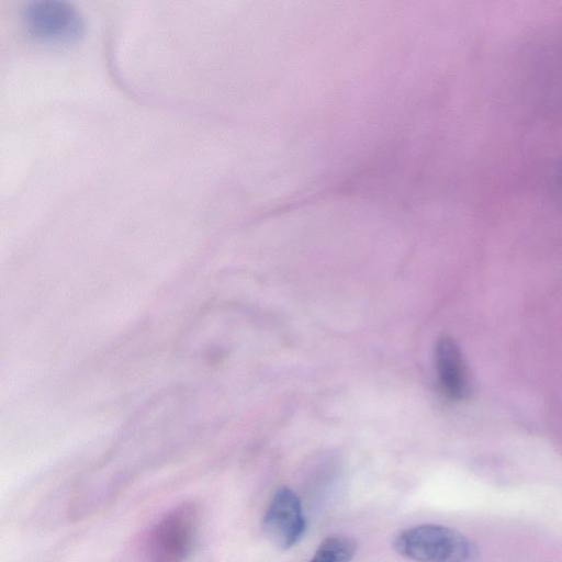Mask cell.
<instances>
[{"label":"cell","instance_id":"obj_1","mask_svg":"<svg viewBox=\"0 0 562 562\" xmlns=\"http://www.w3.org/2000/svg\"><path fill=\"white\" fill-rule=\"evenodd\" d=\"M395 551L416 562H472L477 549L463 533L434 524L406 528L393 541Z\"/></svg>","mask_w":562,"mask_h":562},{"label":"cell","instance_id":"obj_2","mask_svg":"<svg viewBox=\"0 0 562 562\" xmlns=\"http://www.w3.org/2000/svg\"><path fill=\"white\" fill-rule=\"evenodd\" d=\"M21 19L30 37L53 46L76 44L86 31L80 11L74 4L60 0L31 1L23 8Z\"/></svg>","mask_w":562,"mask_h":562},{"label":"cell","instance_id":"obj_3","mask_svg":"<svg viewBox=\"0 0 562 562\" xmlns=\"http://www.w3.org/2000/svg\"><path fill=\"white\" fill-rule=\"evenodd\" d=\"M198 510L182 504L160 519L149 540L148 562H184L193 541Z\"/></svg>","mask_w":562,"mask_h":562},{"label":"cell","instance_id":"obj_4","mask_svg":"<svg viewBox=\"0 0 562 562\" xmlns=\"http://www.w3.org/2000/svg\"><path fill=\"white\" fill-rule=\"evenodd\" d=\"M268 538L280 549L295 546L306 529L302 504L297 494L282 486L273 494L262 519Z\"/></svg>","mask_w":562,"mask_h":562},{"label":"cell","instance_id":"obj_5","mask_svg":"<svg viewBox=\"0 0 562 562\" xmlns=\"http://www.w3.org/2000/svg\"><path fill=\"white\" fill-rule=\"evenodd\" d=\"M436 371L442 392L453 401L468 398L473 390L470 371L456 340L441 336L435 346Z\"/></svg>","mask_w":562,"mask_h":562},{"label":"cell","instance_id":"obj_6","mask_svg":"<svg viewBox=\"0 0 562 562\" xmlns=\"http://www.w3.org/2000/svg\"><path fill=\"white\" fill-rule=\"evenodd\" d=\"M357 551V542L345 536L324 539L308 562H350Z\"/></svg>","mask_w":562,"mask_h":562}]
</instances>
